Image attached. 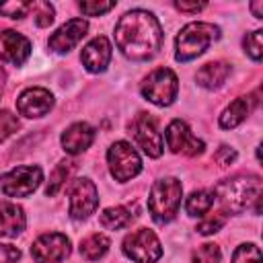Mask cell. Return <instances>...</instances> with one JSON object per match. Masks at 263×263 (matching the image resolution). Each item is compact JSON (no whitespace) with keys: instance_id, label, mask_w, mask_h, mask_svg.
Instances as JSON below:
<instances>
[{"instance_id":"ac0fdd59","label":"cell","mask_w":263,"mask_h":263,"mask_svg":"<svg viewBox=\"0 0 263 263\" xmlns=\"http://www.w3.org/2000/svg\"><path fill=\"white\" fill-rule=\"evenodd\" d=\"M27 226V218L21 205L2 201L0 203V238H12Z\"/></svg>"},{"instance_id":"5b68a950","label":"cell","mask_w":263,"mask_h":263,"mask_svg":"<svg viewBox=\"0 0 263 263\" xmlns=\"http://www.w3.org/2000/svg\"><path fill=\"white\" fill-rule=\"evenodd\" d=\"M140 90L150 103L158 107H168L177 99V92H179L177 74L168 68H156L144 78Z\"/></svg>"},{"instance_id":"3957f363","label":"cell","mask_w":263,"mask_h":263,"mask_svg":"<svg viewBox=\"0 0 263 263\" xmlns=\"http://www.w3.org/2000/svg\"><path fill=\"white\" fill-rule=\"evenodd\" d=\"M181 197H183V185L179 179L175 177H164L158 179L148 195V210L152 214V220L156 224H166L171 222L181 205Z\"/></svg>"},{"instance_id":"603a6c76","label":"cell","mask_w":263,"mask_h":263,"mask_svg":"<svg viewBox=\"0 0 263 263\" xmlns=\"http://www.w3.org/2000/svg\"><path fill=\"white\" fill-rule=\"evenodd\" d=\"M214 205V193L208 191V189H199V191H193L187 201H185V210L189 216H205L210 212V208Z\"/></svg>"},{"instance_id":"277c9868","label":"cell","mask_w":263,"mask_h":263,"mask_svg":"<svg viewBox=\"0 0 263 263\" xmlns=\"http://www.w3.org/2000/svg\"><path fill=\"white\" fill-rule=\"evenodd\" d=\"M218 37H220V29L216 25H212V23H189L177 35V41H175V58L179 62L195 60Z\"/></svg>"},{"instance_id":"d6a6232c","label":"cell","mask_w":263,"mask_h":263,"mask_svg":"<svg viewBox=\"0 0 263 263\" xmlns=\"http://www.w3.org/2000/svg\"><path fill=\"white\" fill-rule=\"evenodd\" d=\"M21 251L12 245H2L0 242V263H18Z\"/></svg>"},{"instance_id":"30bf717a","label":"cell","mask_w":263,"mask_h":263,"mask_svg":"<svg viewBox=\"0 0 263 263\" xmlns=\"http://www.w3.org/2000/svg\"><path fill=\"white\" fill-rule=\"evenodd\" d=\"M132 134L136 144L150 158H158L162 154V136L156 127V121L150 113H138L132 123Z\"/></svg>"},{"instance_id":"9c48e42d","label":"cell","mask_w":263,"mask_h":263,"mask_svg":"<svg viewBox=\"0 0 263 263\" xmlns=\"http://www.w3.org/2000/svg\"><path fill=\"white\" fill-rule=\"evenodd\" d=\"M70 238L62 232H45L31 247L35 263H62L70 255Z\"/></svg>"},{"instance_id":"d6986e66","label":"cell","mask_w":263,"mask_h":263,"mask_svg":"<svg viewBox=\"0 0 263 263\" xmlns=\"http://www.w3.org/2000/svg\"><path fill=\"white\" fill-rule=\"evenodd\" d=\"M228 74H230V64H226V62H210V64H205V66H201L197 70L195 80H197L199 86L212 90V88L222 86L226 82Z\"/></svg>"},{"instance_id":"484cf974","label":"cell","mask_w":263,"mask_h":263,"mask_svg":"<svg viewBox=\"0 0 263 263\" xmlns=\"http://www.w3.org/2000/svg\"><path fill=\"white\" fill-rule=\"evenodd\" d=\"M232 263H261V251L253 242H245L236 247L232 255Z\"/></svg>"},{"instance_id":"1f68e13d","label":"cell","mask_w":263,"mask_h":263,"mask_svg":"<svg viewBox=\"0 0 263 263\" xmlns=\"http://www.w3.org/2000/svg\"><path fill=\"white\" fill-rule=\"evenodd\" d=\"M78 6L86 16H99V14L109 12L115 6V2H80Z\"/></svg>"},{"instance_id":"8fae6325","label":"cell","mask_w":263,"mask_h":263,"mask_svg":"<svg viewBox=\"0 0 263 263\" xmlns=\"http://www.w3.org/2000/svg\"><path fill=\"white\" fill-rule=\"evenodd\" d=\"M99 205V191L90 179H76L70 189V216L74 220H84L95 214Z\"/></svg>"},{"instance_id":"8992f818","label":"cell","mask_w":263,"mask_h":263,"mask_svg":"<svg viewBox=\"0 0 263 263\" xmlns=\"http://www.w3.org/2000/svg\"><path fill=\"white\" fill-rule=\"evenodd\" d=\"M107 162L115 181H121V183L134 179L142 171L140 154L129 142H123V140L111 144V148L107 150Z\"/></svg>"},{"instance_id":"4fadbf2b","label":"cell","mask_w":263,"mask_h":263,"mask_svg":"<svg viewBox=\"0 0 263 263\" xmlns=\"http://www.w3.org/2000/svg\"><path fill=\"white\" fill-rule=\"evenodd\" d=\"M53 107V95L47 88L31 86L23 90L16 99V111L25 117H43Z\"/></svg>"},{"instance_id":"e0dca14e","label":"cell","mask_w":263,"mask_h":263,"mask_svg":"<svg viewBox=\"0 0 263 263\" xmlns=\"http://www.w3.org/2000/svg\"><path fill=\"white\" fill-rule=\"evenodd\" d=\"M95 140V127H90L84 121L72 123L68 129H64L62 134V146L68 154H80L86 148H90Z\"/></svg>"},{"instance_id":"836d02e7","label":"cell","mask_w":263,"mask_h":263,"mask_svg":"<svg viewBox=\"0 0 263 263\" xmlns=\"http://www.w3.org/2000/svg\"><path fill=\"white\" fill-rule=\"evenodd\" d=\"M214 160L220 166H228V164H232L236 160V152L232 148H228V146H220V150L214 154Z\"/></svg>"},{"instance_id":"e575fe53","label":"cell","mask_w":263,"mask_h":263,"mask_svg":"<svg viewBox=\"0 0 263 263\" xmlns=\"http://www.w3.org/2000/svg\"><path fill=\"white\" fill-rule=\"evenodd\" d=\"M175 8L183 10V12H197L201 8H205V2H193V4H187V2H175Z\"/></svg>"},{"instance_id":"8d00e7d4","label":"cell","mask_w":263,"mask_h":263,"mask_svg":"<svg viewBox=\"0 0 263 263\" xmlns=\"http://www.w3.org/2000/svg\"><path fill=\"white\" fill-rule=\"evenodd\" d=\"M4 80H6V74H4V70L0 68V95H2V88H4Z\"/></svg>"},{"instance_id":"cb8c5ba5","label":"cell","mask_w":263,"mask_h":263,"mask_svg":"<svg viewBox=\"0 0 263 263\" xmlns=\"http://www.w3.org/2000/svg\"><path fill=\"white\" fill-rule=\"evenodd\" d=\"M72 168H74V162H70V160L58 162V166L53 168V173H51V177H49V183H47L45 193H47V195H55V193L64 187V183H66V179L70 177Z\"/></svg>"},{"instance_id":"9a60e30c","label":"cell","mask_w":263,"mask_h":263,"mask_svg":"<svg viewBox=\"0 0 263 263\" xmlns=\"http://www.w3.org/2000/svg\"><path fill=\"white\" fill-rule=\"evenodd\" d=\"M31 55V41L16 31H0V60L21 66Z\"/></svg>"},{"instance_id":"2e32d148","label":"cell","mask_w":263,"mask_h":263,"mask_svg":"<svg viewBox=\"0 0 263 263\" xmlns=\"http://www.w3.org/2000/svg\"><path fill=\"white\" fill-rule=\"evenodd\" d=\"M80 60H82V66L88 72H92V74L105 72L107 66H109V62H111V43H109V39L103 37V35L90 39L82 47Z\"/></svg>"},{"instance_id":"ba28073f","label":"cell","mask_w":263,"mask_h":263,"mask_svg":"<svg viewBox=\"0 0 263 263\" xmlns=\"http://www.w3.org/2000/svg\"><path fill=\"white\" fill-rule=\"evenodd\" d=\"M123 253L134 263H156L162 255V247L152 230L138 228L123 238Z\"/></svg>"},{"instance_id":"d4e9b609","label":"cell","mask_w":263,"mask_h":263,"mask_svg":"<svg viewBox=\"0 0 263 263\" xmlns=\"http://www.w3.org/2000/svg\"><path fill=\"white\" fill-rule=\"evenodd\" d=\"M220 249L214 242H203L193 251L191 263H220Z\"/></svg>"},{"instance_id":"7a4b0ae2","label":"cell","mask_w":263,"mask_h":263,"mask_svg":"<svg viewBox=\"0 0 263 263\" xmlns=\"http://www.w3.org/2000/svg\"><path fill=\"white\" fill-rule=\"evenodd\" d=\"M214 199L220 201L222 212L240 214L245 212L253 201L261 199V179L251 177H232L214 187Z\"/></svg>"},{"instance_id":"7402d4cb","label":"cell","mask_w":263,"mask_h":263,"mask_svg":"<svg viewBox=\"0 0 263 263\" xmlns=\"http://www.w3.org/2000/svg\"><path fill=\"white\" fill-rule=\"evenodd\" d=\"M132 212L123 205H113V208H107L103 210V214L99 216V222L103 228H109V230H119L123 226H127L132 222Z\"/></svg>"},{"instance_id":"83f0119b","label":"cell","mask_w":263,"mask_h":263,"mask_svg":"<svg viewBox=\"0 0 263 263\" xmlns=\"http://www.w3.org/2000/svg\"><path fill=\"white\" fill-rule=\"evenodd\" d=\"M37 27H49L53 23V6L49 2H31Z\"/></svg>"},{"instance_id":"7c38bea8","label":"cell","mask_w":263,"mask_h":263,"mask_svg":"<svg viewBox=\"0 0 263 263\" xmlns=\"http://www.w3.org/2000/svg\"><path fill=\"white\" fill-rule=\"evenodd\" d=\"M166 138V146L175 152V154H185V156H197L203 152V142L197 140L193 136V132L189 129V125L181 119H173L164 132Z\"/></svg>"},{"instance_id":"f546056e","label":"cell","mask_w":263,"mask_h":263,"mask_svg":"<svg viewBox=\"0 0 263 263\" xmlns=\"http://www.w3.org/2000/svg\"><path fill=\"white\" fill-rule=\"evenodd\" d=\"M18 117L12 115L6 109H0V142H4L8 136H12L18 129Z\"/></svg>"},{"instance_id":"44dd1931","label":"cell","mask_w":263,"mask_h":263,"mask_svg":"<svg viewBox=\"0 0 263 263\" xmlns=\"http://www.w3.org/2000/svg\"><path fill=\"white\" fill-rule=\"evenodd\" d=\"M109 251V238L101 232H95V234H88L86 238H82L80 242V255L88 261H97L101 259L105 253Z\"/></svg>"},{"instance_id":"4dcf8cb0","label":"cell","mask_w":263,"mask_h":263,"mask_svg":"<svg viewBox=\"0 0 263 263\" xmlns=\"http://www.w3.org/2000/svg\"><path fill=\"white\" fill-rule=\"evenodd\" d=\"M31 10V2H2L0 4V14L8 18H23Z\"/></svg>"},{"instance_id":"ffe728a7","label":"cell","mask_w":263,"mask_h":263,"mask_svg":"<svg viewBox=\"0 0 263 263\" xmlns=\"http://www.w3.org/2000/svg\"><path fill=\"white\" fill-rule=\"evenodd\" d=\"M251 105H253V99L251 97H238V99H234L222 111V115H220V127L232 129L238 123H242L247 119V115L251 113Z\"/></svg>"},{"instance_id":"d590c367","label":"cell","mask_w":263,"mask_h":263,"mask_svg":"<svg viewBox=\"0 0 263 263\" xmlns=\"http://www.w3.org/2000/svg\"><path fill=\"white\" fill-rule=\"evenodd\" d=\"M251 10H253V14L257 16V18H261L263 16V2L259 0V2H253L251 4Z\"/></svg>"},{"instance_id":"f1b7e54d","label":"cell","mask_w":263,"mask_h":263,"mask_svg":"<svg viewBox=\"0 0 263 263\" xmlns=\"http://www.w3.org/2000/svg\"><path fill=\"white\" fill-rule=\"evenodd\" d=\"M224 224H226V214H224V212H218V214H214V216L203 218V220L197 224V232H199V234H214V232H218Z\"/></svg>"},{"instance_id":"5bb4252c","label":"cell","mask_w":263,"mask_h":263,"mask_svg":"<svg viewBox=\"0 0 263 263\" xmlns=\"http://www.w3.org/2000/svg\"><path fill=\"white\" fill-rule=\"evenodd\" d=\"M88 23L84 18H70L68 23H64L47 41L49 49H53L55 53H68L72 47L78 45V41L86 35Z\"/></svg>"},{"instance_id":"4316f807","label":"cell","mask_w":263,"mask_h":263,"mask_svg":"<svg viewBox=\"0 0 263 263\" xmlns=\"http://www.w3.org/2000/svg\"><path fill=\"white\" fill-rule=\"evenodd\" d=\"M263 33L261 31H251V33H247V37H245V41H242V45H245V51L249 53V58L251 60H255V62H259L261 60V55H263Z\"/></svg>"},{"instance_id":"52a82bcc","label":"cell","mask_w":263,"mask_h":263,"mask_svg":"<svg viewBox=\"0 0 263 263\" xmlns=\"http://www.w3.org/2000/svg\"><path fill=\"white\" fill-rule=\"evenodd\" d=\"M43 181V171L37 164L16 166L0 177V189L8 197H27Z\"/></svg>"},{"instance_id":"6da1fadb","label":"cell","mask_w":263,"mask_h":263,"mask_svg":"<svg viewBox=\"0 0 263 263\" xmlns=\"http://www.w3.org/2000/svg\"><path fill=\"white\" fill-rule=\"evenodd\" d=\"M115 43L129 60H150L162 45V27L152 12L142 8L129 10L115 25Z\"/></svg>"}]
</instances>
